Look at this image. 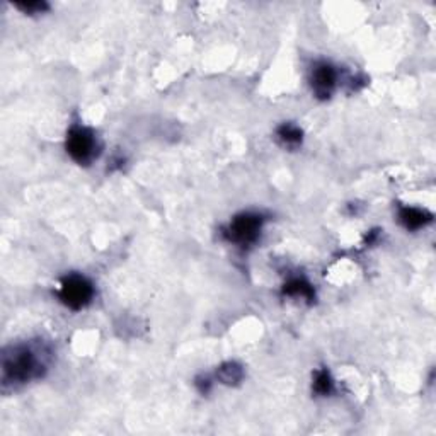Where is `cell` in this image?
Masks as SVG:
<instances>
[{
	"instance_id": "obj_1",
	"label": "cell",
	"mask_w": 436,
	"mask_h": 436,
	"mask_svg": "<svg viewBox=\"0 0 436 436\" xmlns=\"http://www.w3.org/2000/svg\"><path fill=\"white\" fill-rule=\"evenodd\" d=\"M52 361V349L41 341L21 342L2 354V387H19L41 379Z\"/></svg>"
},
{
	"instance_id": "obj_2",
	"label": "cell",
	"mask_w": 436,
	"mask_h": 436,
	"mask_svg": "<svg viewBox=\"0 0 436 436\" xmlns=\"http://www.w3.org/2000/svg\"><path fill=\"white\" fill-rule=\"evenodd\" d=\"M67 154L80 166H89L97 157L99 143H97L96 133L87 126L73 124L67 131V142H65Z\"/></svg>"
},
{
	"instance_id": "obj_3",
	"label": "cell",
	"mask_w": 436,
	"mask_h": 436,
	"mask_svg": "<svg viewBox=\"0 0 436 436\" xmlns=\"http://www.w3.org/2000/svg\"><path fill=\"white\" fill-rule=\"evenodd\" d=\"M264 217L259 213L245 212L233 217L228 227L224 231V237L228 242L249 247V245L258 242L261 231H263Z\"/></svg>"
},
{
	"instance_id": "obj_4",
	"label": "cell",
	"mask_w": 436,
	"mask_h": 436,
	"mask_svg": "<svg viewBox=\"0 0 436 436\" xmlns=\"http://www.w3.org/2000/svg\"><path fill=\"white\" fill-rule=\"evenodd\" d=\"M58 298L70 310H82L94 298V285L85 276L72 272L61 279Z\"/></svg>"
},
{
	"instance_id": "obj_5",
	"label": "cell",
	"mask_w": 436,
	"mask_h": 436,
	"mask_svg": "<svg viewBox=\"0 0 436 436\" xmlns=\"http://www.w3.org/2000/svg\"><path fill=\"white\" fill-rule=\"evenodd\" d=\"M310 87L314 96L321 101H327L337 85V70L329 61H317L310 70Z\"/></svg>"
},
{
	"instance_id": "obj_6",
	"label": "cell",
	"mask_w": 436,
	"mask_h": 436,
	"mask_svg": "<svg viewBox=\"0 0 436 436\" xmlns=\"http://www.w3.org/2000/svg\"><path fill=\"white\" fill-rule=\"evenodd\" d=\"M433 215L426 210L416 208V206H400L399 208V221L404 228L409 232L421 231L428 224H431Z\"/></svg>"
},
{
	"instance_id": "obj_7",
	"label": "cell",
	"mask_w": 436,
	"mask_h": 436,
	"mask_svg": "<svg viewBox=\"0 0 436 436\" xmlns=\"http://www.w3.org/2000/svg\"><path fill=\"white\" fill-rule=\"evenodd\" d=\"M283 295L286 297H295V298H303L309 303H312L315 300V291L314 286L307 282L305 278H291L288 279L283 286Z\"/></svg>"
},
{
	"instance_id": "obj_8",
	"label": "cell",
	"mask_w": 436,
	"mask_h": 436,
	"mask_svg": "<svg viewBox=\"0 0 436 436\" xmlns=\"http://www.w3.org/2000/svg\"><path fill=\"white\" fill-rule=\"evenodd\" d=\"M276 136L285 149H297V147L302 145L303 131L295 123H283L276 130Z\"/></svg>"
},
{
	"instance_id": "obj_9",
	"label": "cell",
	"mask_w": 436,
	"mask_h": 436,
	"mask_svg": "<svg viewBox=\"0 0 436 436\" xmlns=\"http://www.w3.org/2000/svg\"><path fill=\"white\" fill-rule=\"evenodd\" d=\"M217 379L225 385H237L244 379V368L235 361H227L218 367Z\"/></svg>"
},
{
	"instance_id": "obj_10",
	"label": "cell",
	"mask_w": 436,
	"mask_h": 436,
	"mask_svg": "<svg viewBox=\"0 0 436 436\" xmlns=\"http://www.w3.org/2000/svg\"><path fill=\"white\" fill-rule=\"evenodd\" d=\"M312 388H314L315 394L321 395V397L333 394L334 392V380H333V377H330L329 370L322 368V370H319V372H315Z\"/></svg>"
},
{
	"instance_id": "obj_11",
	"label": "cell",
	"mask_w": 436,
	"mask_h": 436,
	"mask_svg": "<svg viewBox=\"0 0 436 436\" xmlns=\"http://www.w3.org/2000/svg\"><path fill=\"white\" fill-rule=\"evenodd\" d=\"M15 7H17L19 10H22L24 14H43L46 13V10L50 9V6L46 2H40V0H36V2H21V3H15Z\"/></svg>"
},
{
	"instance_id": "obj_12",
	"label": "cell",
	"mask_w": 436,
	"mask_h": 436,
	"mask_svg": "<svg viewBox=\"0 0 436 436\" xmlns=\"http://www.w3.org/2000/svg\"><path fill=\"white\" fill-rule=\"evenodd\" d=\"M196 387H198V391H200V394L206 395L210 391H212V382H210V379H198Z\"/></svg>"
}]
</instances>
